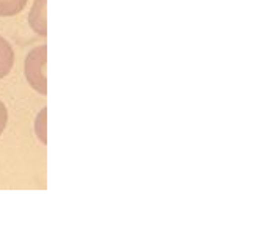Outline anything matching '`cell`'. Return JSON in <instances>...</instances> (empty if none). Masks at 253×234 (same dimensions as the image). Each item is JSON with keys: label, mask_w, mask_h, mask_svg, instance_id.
<instances>
[{"label": "cell", "mask_w": 253, "mask_h": 234, "mask_svg": "<svg viewBox=\"0 0 253 234\" xmlns=\"http://www.w3.org/2000/svg\"><path fill=\"white\" fill-rule=\"evenodd\" d=\"M46 46L35 47L25 58V77L33 90L41 94L47 93L46 85Z\"/></svg>", "instance_id": "cell-1"}, {"label": "cell", "mask_w": 253, "mask_h": 234, "mask_svg": "<svg viewBox=\"0 0 253 234\" xmlns=\"http://www.w3.org/2000/svg\"><path fill=\"white\" fill-rule=\"evenodd\" d=\"M30 27L41 37H46V0H35L29 16Z\"/></svg>", "instance_id": "cell-2"}, {"label": "cell", "mask_w": 253, "mask_h": 234, "mask_svg": "<svg viewBox=\"0 0 253 234\" xmlns=\"http://www.w3.org/2000/svg\"><path fill=\"white\" fill-rule=\"evenodd\" d=\"M14 65V52L11 44L3 37H0V79L10 74Z\"/></svg>", "instance_id": "cell-3"}, {"label": "cell", "mask_w": 253, "mask_h": 234, "mask_svg": "<svg viewBox=\"0 0 253 234\" xmlns=\"http://www.w3.org/2000/svg\"><path fill=\"white\" fill-rule=\"evenodd\" d=\"M29 0H0V17L19 14Z\"/></svg>", "instance_id": "cell-4"}, {"label": "cell", "mask_w": 253, "mask_h": 234, "mask_svg": "<svg viewBox=\"0 0 253 234\" xmlns=\"http://www.w3.org/2000/svg\"><path fill=\"white\" fill-rule=\"evenodd\" d=\"M44 123H46V109L40 112V117L37 119V134L42 143H46V131H44Z\"/></svg>", "instance_id": "cell-5"}, {"label": "cell", "mask_w": 253, "mask_h": 234, "mask_svg": "<svg viewBox=\"0 0 253 234\" xmlns=\"http://www.w3.org/2000/svg\"><path fill=\"white\" fill-rule=\"evenodd\" d=\"M6 121H8V110L5 107V104L0 101V135H2V132L5 131Z\"/></svg>", "instance_id": "cell-6"}]
</instances>
